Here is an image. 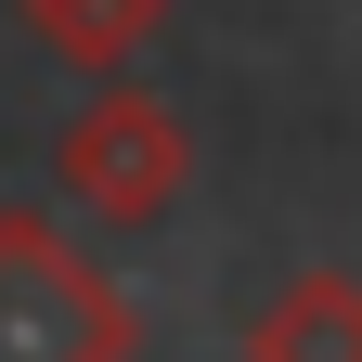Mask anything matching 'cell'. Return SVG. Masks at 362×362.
Returning a JSON list of instances; mask_svg holds the SVG:
<instances>
[{
	"label": "cell",
	"mask_w": 362,
	"mask_h": 362,
	"mask_svg": "<svg viewBox=\"0 0 362 362\" xmlns=\"http://www.w3.org/2000/svg\"><path fill=\"white\" fill-rule=\"evenodd\" d=\"M246 362H362V285L349 272H285L246 310Z\"/></svg>",
	"instance_id": "obj_3"
},
{
	"label": "cell",
	"mask_w": 362,
	"mask_h": 362,
	"mask_svg": "<svg viewBox=\"0 0 362 362\" xmlns=\"http://www.w3.org/2000/svg\"><path fill=\"white\" fill-rule=\"evenodd\" d=\"M143 310L65 220L0 207V362H129Z\"/></svg>",
	"instance_id": "obj_1"
},
{
	"label": "cell",
	"mask_w": 362,
	"mask_h": 362,
	"mask_svg": "<svg viewBox=\"0 0 362 362\" xmlns=\"http://www.w3.org/2000/svg\"><path fill=\"white\" fill-rule=\"evenodd\" d=\"M156 13H168V0H26V26L52 39L65 65H90V78L143 52V39H156Z\"/></svg>",
	"instance_id": "obj_4"
},
{
	"label": "cell",
	"mask_w": 362,
	"mask_h": 362,
	"mask_svg": "<svg viewBox=\"0 0 362 362\" xmlns=\"http://www.w3.org/2000/svg\"><path fill=\"white\" fill-rule=\"evenodd\" d=\"M52 181L78 194V220H104V233H143V220L181 207V181H194V129H181L156 90H90L52 143Z\"/></svg>",
	"instance_id": "obj_2"
}]
</instances>
